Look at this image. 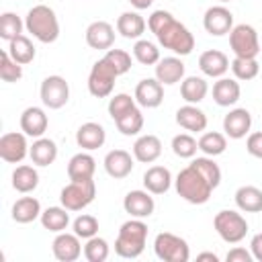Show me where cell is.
<instances>
[{"instance_id": "cell-32", "label": "cell", "mask_w": 262, "mask_h": 262, "mask_svg": "<svg viewBox=\"0 0 262 262\" xmlns=\"http://www.w3.org/2000/svg\"><path fill=\"white\" fill-rule=\"evenodd\" d=\"M39 186V172L33 168V166H16L14 172H12V188L16 192H23V194H29L33 192L35 188Z\"/></svg>"}, {"instance_id": "cell-24", "label": "cell", "mask_w": 262, "mask_h": 262, "mask_svg": "<svg viewBox=\"0 0 262 262\" xmlns=\"http://www.w3.org/2000/svg\"><path fill=\"white\" fill-rule=\"evenodd\" d=\"M176 123L192 133H201L207 129V115L196 106V104H184L176 111Z\"/></svg>"}, {"instance_id": "cell-44", "label": "cell", "mask_w": 262, "mask_h": 262, "mask_svg": "<svg viewBox=\"0 0 262 262\" xmlns=\"http://www.w3.org/2000/svg\"><path fill=\"white\" fill-rule=\"evenodd\" d=\"M72 227H74V233H76L78 237L90 239V237H94V235L98 233V219L92 217V215L82 213V215H78V217L74 219Z\"/></svg>"}, {"instance_id": "cell-26", "label": "cell", "mask_w": 262, "mask_h": 262, "mask_svg": "<svg viewBox=\"0 0 262 262\" xmlns=\"http://www.w3.org/2000/svg\"><path fill=\"white\" fill-rule=\"evenodd\" d=\"M143 186L151 194H164L172 186V174L164 166H151L143 174Z\"/></svg>"}, {"instance_id": "cell-41", "label": "cell", "mask_w": 262, "mask_h": 262, "mask_svg": "<svg viewBox=\"0 0 262 262\" xmlns=\"http://www.w3.org/2000/svg\"><path fill=\"white\" fill-rule=\"evenodd\" d=\"M196 149H199V141H196L192 135H188V133H178V135L172 137V151H174L178 158H184V160L194 158Z\"/></svg>"}, {"instance_id": "cell-30", "label": "cell", "mask_w": 262, "mask_h": 262, "mask_svg": "<svg viewBox=\"0 0 262 262\" xmlns=\"http://www.w3.org/2000/svg\"><path fill=\"white\" fill-rule=\"evenodd\" d=\"M235 205L244 213H260L262 211V190L258 186L246 184L235 190Z\"/></svg>"}, {"instance_id": "cell-39", "label": "cell", "mask_w": 262, "mask_h": 262, "mask_svg": "<svg viewBox=\"0 0 262 262\" xmlns=\"http://www.w3.org/2000/svg\"><path fill=\"white\" fill-rule=\"evenodd\" d=\"M117 129L123 133V135H137L141 129H143V113L135 106V108H131L129 113H125L123 117H119L117 121Z\"/></svg>"}, {"instance_id": "cell-6", "label": "cell", "mask_w": 262, "mask_h": 262, "mask_svg": "<svg viewBox=\"0 0 262 262\" xmlns=\"http://www.w3.org/2000/svg\"><path fill=\"white\" fill-rule=\"evenodd\" d=\"M96 196V184L92 178L88 180H70L59 192V201L68 211H82L86 209Z\"/></svg>"}, {"instance_id": "cell-27", "label": "cell", "mask_w": 262, "mask_h": 262, "mask_svg": "<svg viewBox=\"0 0 262 262\" xmlns=\"http://www.w3.org/2000/svg\"><path fill=\"white\" fill-rule=\"evenodd\" d=\"M29 158H31V162L35 166H41V168L53 164L55 158H57V145H55V141L49 139V137H37L33 141V145L29 147Z\"/></svg>"}, {"instance_id": "cell-21", "label": "cell", "mask_w": 262, "mask_h": 262, "mask_svg": "<svg viewBox=\"0 0 262 262\" xmlns=\"http://www.w3.org/2000/svg\"><path fill=\"white\" fill-rule=\"evenodd\" d=\"M199 68L209 78H223L225 72L229 70V59L219 49H207L199 57Z\"/></svg>"}, {"instance_id": "cell-14", "label": "cell", "mask_w": 262, "mask_h": 262, "mask_svg": "<svg viewBox=\"0 0 262 262\" xmlns=\"http://www.w3.org/2000/svg\"><path fill=\"white\" fill-rule=\"evenodd\" d=\"M82 237H78L76 233H68V231H59L51 244V252L59 262H74L82 256Z\"/></svg>"}, {"instance_id": "cell-25", "label": "cell", "mask_w": 262, "mask_h": 262, "mask_svg": "<svg viewBox=\"0 0 262 262\" xmlns=\"http://www.w3.org/2000/svg\"><path fill=\"white\" fill-rule=\"evenodd\" d=\"M242 96L239 82L233 78H219L213 84V100L219 106H233Z\"/></svg>"}, {"instance_id": "cell-16", "label": "cell", "mask_w": 262, "mask_h": 262, "mask_svg": "<svg viewBox=\"0 0 262 262\" xmlns=\"http://www.w3.org/2000/svg\"><path fill=\"white\" fill-rule=\"evenodd\" d=\"M252 127V115L248 108H231L223 117V131L231 139H242Z\"/></svg>"}, {"instance_id": "cell-22", "label": "cell", "mask_w": 262, "mask_h": 262, "mask_svg": "<svg viewBox=\"0 0 262 262\" xmlns=\"http://www.w3.org/2000/svg\"><path fill=\"white\" fill-rule=\"evenodd\" d=\"M162 156V141L160 137L147 133L135 139L133 143V158L141 164H151Z\"/></svg>"}, {"instance_id": "cell-43", "label": "cell", "mask_w": 262, "mask_h": 262, "mask_svg": "<svg viewBox=\"0 0 262 262\" xmlns=\"http://www.w3.org/2000/svg\"><path fill=\"white\" fill-rule=\"evenodd\" d=\"M0 78L4 82H18L23 78V66L16 63L8 51H2L0 53Z\"/></svg>"}, {"instance_id": "cell-46", "label": "cell", "mask_w": 262, "mask_h": 262, "mask_svg": "<svg viewBox=\"0 0 262 262\" xmlns=\"http://www.w3.org/2000/svg\"><path fill=\"white\" fill-rule=\"evenodd\" d=\"M104 59L111 63V68L117 72V76H123L131 70V55L123 49H106Z\"/></svg>"}, {"instance_id": "cell-28", "label": "cell", "mask_w": 262, "mask_h": 262, "mask_svg": "<svg viewBox=\"0 0 262 262\" xmlns=\"http://www.w3.org/2000/svg\"><path fill=\"white\" fill-rule=\"evenodd\" d=\"M96 170V160L88 151H80L70 158L68 162V176L70 180H88L94 176Z\"/></svg>"}, {"instance_id": "cell-52", "label": "cell", "mask_w": 262, "mask_h": 262, "mask_svg": "<svg viewBox=\"0 0 262 262\" xmlns=\"http://www.w3.org/2000/svg\"><path fill=\"white\" fill-rule=\"evenodd\" d=\"M196 260H211V262H219V256H217V254H213V252H201V254L196 256Z\"/></svg>"}, {"instance_id": "cell-45", "label": "cell", "mask_w": 262, "mask_h": 262, "mask_svg": "<svg viewBox=\"0 0 262 262\" xmlns=\"http://www.w3.org/2000/svg\"><path fill=\"white\" fill-rule=\"evenodd\" d=\"M190 164H194L203 174H205V178L217 188L219 184H221V168L215 164V160L211 158V156H205V158H194Z\"/></svg>"}, {"instance_id": "cell-9", "label": "cell", "mask_w": 262, "mask_h": 262, "mask_svg": "<svg viewBox=\"0 0 262 262\" xmlns=\"http://www.w3.org/2000/svg\"><path fill=\"white\" fill-rule=\"evenodd\" d=\"M229 47L235 57H256L260 51V39L252 25H235L229 33Z\"/></svg>"}, {"instance_id": "cell-34", "label": "cell", "mask_w": 262, "mask_h": 262, "mask_svg": "<svg viewBox=\"0 0 262 262\" xmlns=\"http://www.w3.org/2000/svg\"><path fill=\"white\" fill-rule=\"evenodd\" d=\"M41 225L47 229V231H53V233H59V231H66V227L70 225V211L61 205V207H47L43 213H41Z\"/></svg>"}, {"instance_id": "cell-29", "label": "cell", "mask_w": 262, "mask_h": 262, "mask_svg": "<svg viewBox=\"0 0 262 262\" xmlns=\"http://www.w3.org/2000/svg\"><path fill=\"white\" fill-rule=\"evenodd\" d=\"M41 203L35 199V196H20L14 205H12V221L16 223H31L35 219L41 217Z\"/></svg>"}, {"instance_id": "cell-47", "label": "cell", "mask_w": 262, "mask_h": 262, "mask_svg": "<svg viewBox=\"0 0 262 262\" xmlns=\"http://www.w3.org/2000/svg\"><path fill=\"white\" fill-rule=\"evenodd\" d=\"M131 108H135V98H131V96L125 94V92L115 94V96L108 100V115L113 117V121H117L119 117H123V115L129 113Z\"/></svg>"}, {"instance_id": "cell-36", "label": "cell", "mask_w": 262, "mask_h": 262, "mask_svg": "<svg viewBox=\"0 0 262 262\" xmlns=\"http://www.w3.org/2000/svg\"><path fill=\"white\" fill-rule=\"evenodd\" d=\"M225 147H227V139H225V135L219 133V131H207V133H203L201 139H199V149H201L205 156H211V158L221 156V154L225 151Z\"/></svg>"}, {"instance_id": "cell-23", "label": "cell", "mask_w": 262, "mask_h": 262, "mask_svg": "<svg viewBox=\"0 0 262 262\" xmlns=\"http://www.w3.org/2000/svg\"><path fill=\"white\" fill-rule=\"evenodd\" d=\"M156 78L158 82H162L164 86H172L176 82H182L184 78V63L180 57H164L156 63Z\"/></svg>"}, {"instance_id": "cell-33", "label": "cell", "mask_w": 262, "mask_h": 262, "mask_svg": "<svg viewBox=\"0 0 262 262\" xmlns=\"http://www.w3.org/2000/svg\"><path fill=\"white\" fill-rule=\"evenodd\" d=\"M207 92H209V86L201 76H188L180 84V94L188 104H199L201 100H205Z\"/></svg>"}, {"instance_id": "cell-11", "label": "cell", "mask_w": 262, "mask_h": 262, "mask_svg": "<svg viewBox=\"0 0 262 262\" xmlns=\"http://www.w3.org/2000/svg\"><path fill=\"white\" fill-rule=\"evenodd\" d=\"M203 27L209 35L223 37V35L231 33V29H233V14L223 4L211 6V8H207V12L203 16Z\"/></svg>"}, {"instance_id": "cell-1", "label": "cell", "mask_w": 262, "mask_h": 262, "mask_svg": "<svg viewBox=\"0 0 262 262\" xmlns=\"http://www.w3.org/2000/svg\"><path fill=\"white\" fill-rule=\"evenodd\" d=\"M147 27L156 35L158 43L164 49L174 51L176 55H188L194 49L192 33L182 23H178L168 10H154L147 18Z\"/></svg>"}, {"instance_id": "cell-37", "label": "cell", "mask_w": 262, "mask_h": 262, "mask_svg": "<svg viewBox=\"0 0 262 262\" xmlns=\"http://www.w3.org/2000/svg\"><path fill=\"white\" fill-rule=\"evenodd\" d=\"M229 68H231L235 80H244V82L254 80L260 72V66H258L256 57H233Z\"/></svg>"}, {"instance_id": "cell-18", "label": "cell", "mask_w": 262, "mask_h": 262, "mask_svg": "<svg viewBox=\"0 0 262 262\" xmlns=\"http://www.w3.org/2000/svg\"><path fill=\"white\" fill-rule=\"evenodd\" d=\"M49 119L45 115V111L41 106H27L20 115V131L29 137H43V133L47 131Z\"/></svg>"}, {"instance_id": "cell-38", "label": "cell", "mask_w": 262, "mask_h": 262, "mask_svg": "<svg viewBox=\"0 0 262 262\" xmlns=\"http://www.w3.org/2000/svg\"><path fill=\"white\" fill-rule=\"evenodd\" d=\"M133 55L139 63L143 66H156L162 57H160V49L156 43L147 41V39H137L133 45Z\"/></svg>"}, {"instance_id": "cell-19", "label": "cell", "mask_w": 262, "mask_h": 262, "mask_svg": "<svg viewBox=\"0 0 262 262\" xmlns=\"http://www.w3.org/2000/svg\"><path fill=\"white\" fill-rule=\"evenodd\" d=\"M106 141V131L100 123H94V121H88L84 125L78 127L76 131V143L84 149V151H92V149H98L102 147Z\"/></svg>"}, {"instance_id": "cell-42", "label": "cell", "mask_w": 262, "mask_h": 262, "mask_svg": "<svg viewBox=\"0 0 262 262\" xmlns=\"http://www.w3.org/2000/svg\"><path fill=\"white\" fill-rule=\"evenodd\" d=\"M84 258L88 262H104L108 258V242L104 237H98V235L86 239Z\"/></svg>"}, {"instance_id": "cell-15", "label": "cell", "mask_w": 262, "mask_h": 262, "mask_svg": "<svg viewBox=\"0 0 262 262\" xmlns=\"http://www.w3.org/2000/svg\"><path fill=\"white\" fill-rule=\"evenodd\" d=\"M123 209L131 217L145 219L154 213L156 203H154V196H151L149 190H129L123 199Z\"/></svg>"}, {"instance_id": "cell-2", "label": "cell", "mask_w": 262, "mask_h": 262, "mask_svg": "<svg viewBox=\"0 0 262 262\" xmlns=\"http://www.w3.org/2000/svg\"><path fill=\"white\" fill-rule=\"evenodd\" d=\"M174 186L178 196L190 205H205L211 199V192L215 190V186L205 178V174L194 164H188L178 172Z\"/></svg>"}, {"instance_id": "cell-49", "label": "cell", "mask_w": 262, "mask_h": 262, "mask_svg": "<svg viewBox=\"0 0 262 262\" xmlns=\"http://www.w3.org/2000/svg\"><path fill=\"white\" fill-rule=\"evenodd\" d=\"M225 260H227V262H252L254 256H252V252H248L246 248H233V250L227 252Z\"/></svg>"}, {"instance_id": "cell-12", "label": "cell", "mask_w": 262, "mask_h": 262, "mask_svg": "<svg viewBox=\"0 0 262 262\" xmlns=\"http://www.w3.org/2000/svg\"><path fill=\"white\" fill-rule=\"evenodd\" d=\"M25 133L18 131H8L0 137V158L8 164H18L25 160V156L29 154V143H27Z\"/></svg>"}, {"instance_id": "cell-17", "label": "cell", "mask_w": 262, "mask_h": 262, "mask_svg": "<svg viewBox=\"0 0 262 262\" xmlns=\"http://www.w3.org/2000/svg\"><path fill=\"white\" fill-rule=\"evenodd\" d=\"M86 43L92 49H111L115 43V27L106 20H94L86 27Z\"/></svg>"}, {"instance_id": "cell-13", "label": "cell", "mask_w": 262, "mask_h": 262, "mask_svg": "<svg viewBox=\"0 0 262 262\" xmlns=\"http://www.w3.org/2000/svg\"><path fill=\"white\" fill-rule=\"evenodd\" d=\"M135 102L143 108H156L162 104L164 100V84L158 82V78H143L137 86H135V94H133Z\"/></svg>"}, {"instance_id": "cell-35", "label": "cell", "mask_w": 262, "mask_h": 262, "mask_svg": "<svg viewBox=\"0 0 262 262\" xmlns=\"http://www.w3.org/2000/svg\"><path fill=\"white\" fill-rule=\"evenodd\" d=\"M6 51H8L10 57H12L16 63H20V66H27V63H31V61L35 59V47H33L31 39L25 37V35H18L16 39L8 41V49H6Z\"/></svg>"}, {"instance_id": "cell-5", "label": "cell", "mask_w": 262, "mask_h": 262, "mask_svg": "<svg viewBox=\"0 0 262 262\" xmlns=\"http://www.w3.org/2000/svg\"><path fill=\"white\" fill-rule=\"evenodd\" d=\"M213 227L219 233V237L227 244H239L246 233H248V221L242 213L231 211V209H223L215 215L213 219Z\"/></svg>"}, {"instance_id": "cell-51", "label": "cell", "mask_w": 262, "mask_h": 262, "mask_svg": "<svg viewBox=\"0 0 262 262\" xmlns=\"http://www.w3.org/2000/svg\"><path fill=\"white\" fill-rule=\"evenodd\" d=\"M131 2V6H135L137 10H145V8H149L151 4H154V0H129Z\"/></svg>"}, {"instance_id": "cell-20", "label": "cell", "mask_w": 262, "mask_h": 262, "mask_svg": "<svg viewBox=\"0 0 262 262\" xmlns=\"http://www.w3.org/2000/svg\"><path fill=\"white\" fill-rule=\"evenodd\" d=\"M104 170L115 180L127 178L133 172V158H131V154L125 151V149H111L104 156Z\"/></svg>"}, {"instance_id": "cell-7", "label": "cell", "mask_w": 262, "mask_h": 262, "mask_svg": "<svg viewBox=\"0 0 262 262\" xmlns=\"http://www.w3.org/2000/svg\"><path fill=\"white\" fill-rule=\"evenodd\" d=\"M154 252L164 262H188V258H190V248H188L186 239L176 233H170V231H162L156 235Z\"/></svg>"}, {"instance_id": "cell-10", "label": "cell", "mask_w": 262, "mask_h": 262, "mask_svg": "<svg viewBox=\"0 0 262 262\" xmlns=\"http://www.w3.org/2000/svg\"><path fill=\"white\" fill-rule=\"evenodd\" d=\"M39 94H41V102L47 106V108H61L68 104L70 100V84L66 82L63 76H47L43 82H41V88H39Z\"/></svg>"}, {"instance_id": "cell-53", "label": "cell", "mask_w": 262, "mask_h": 262, "mask_svg": "<svg viewBox=\"0 0 262 262\" xmlns=\"http://www.w3.org/2000/svg\"><path fill=\"white\" fill-rule=\"evenodd\" d=\"M219 2H221V4H223V2H231V0H219Z\"/></svg>"}, {"instance_id": "cell-48", "label": "cell", "mask_w": 262, "mask_h": 262, "mask_svg": "<svg viewBox=\"0 0 262 262\" xmlns=\"http://www.w3.org/2000/svg\"><path fill=\"white\" fill-rule=\"evenodd\" d=\"M246 149H248L250 156L262 160V131H256V133H250V135H248Z\"/></svg>"}, {"instance_id": "cell-4", "label": "cell", "mask_w": 262, "mask_h": 262, "mask_svg": "<svg viewBox=\"0 0 262 262\" xmlns=\"http://www.w3.org/2000/svg\"><path fill=\"white\" fill-rule=\"evenodd\" d=\"M25 27L41 43H53L59 37V20L55 16V10L47 4L33 6L25 16Z\"/></svg>"}, {"instance_id": "cell-3", "label": "cell", "mask_w": 262, "mask_h": 262, "mask_svg": "<svg viewBox=\"0 0 262 262\" xmlns=\"http://www.w3.org/2000/svg\"><path fill=\"white\" fill-rule=\"evenodd\" d=\"M145 242H147V225L143 223V219L131 217L119 229V235L115 239V252L121 258L133 260L143 254Z\"/></svg>"}, {"instance_id": "cell-40", "label": "cell", "mask_w": 262, "mask_h": 262, "mask_svg": "<svg viewBox=\"0 0 262 262\" xmlns=\"http://www.w3.org/2000/svg\"><path fill=\"white\" fill-rule=\"evenodd\" d=\"M23 27H25V23L20 20L18 14H14V12L0 14V37L4 41H12L18 35H23Z\"/></svg>"}, {"instance_id": "cell-50", "label": "cell", "mask_w": 262, "mask_h": 262, "mask_svg": "<svg viewBox=\"0 0 262 262\" xmlns=\"http://www.w3.org/2000/svg\"><path fill=\"white\" fill-rule=\"evenodd\" d=\"M250 252H252L254 260L262 262V233H256V235L250 239Z\"/></svg>"}, {"instance_id": "cell-8", "label": "cell", "mask_w": 262, "mask_h": 262, "mask_svg": "<svg viewBox=\"0 0 262 262\" xmlns=\"http://www.w3.org/2000/svg\"><path fill=\"white\" fill-rule=\"evenodd\" d=\"M117 78H119L117 72H115V70L111 68V63L102 57V59H98V61L90 68V74H88V92H90L94 98H106V96H111Z\"/></svg>"}, {"instance_id": "cell-31", "label": "cell", "mask_w": 262, "mask_h": 262, "mask_svg": "<svg viewBox=\"0 0 262 262\" xmlns=\"http://www.w3.org/2000/svg\"><path fill=\"white\" fill-rule=\"evenodd\" d=\"M117 33H121L125 39H139L145 33V20L139 12H123L117 18Z\"/></svg>"}]
</instances>
